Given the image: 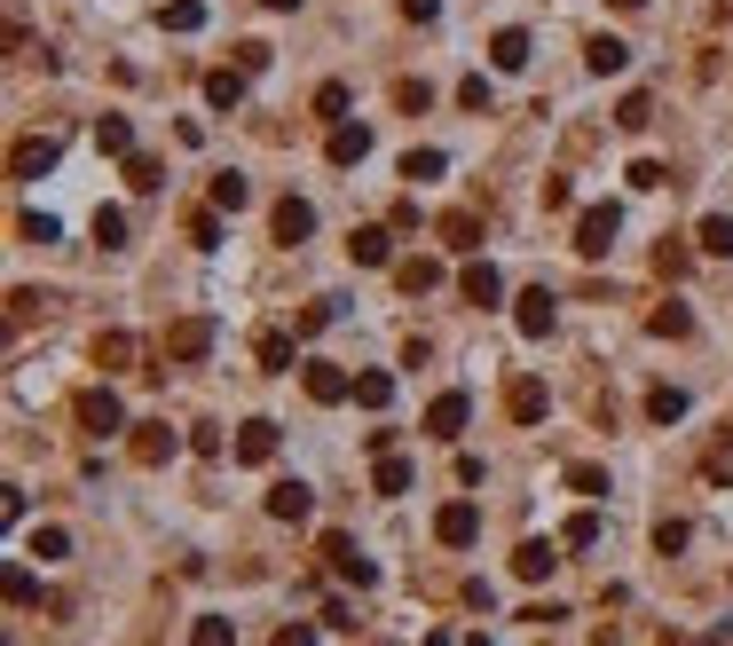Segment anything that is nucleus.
Wrapping results in <instances>:
<instances>
[{"label": "nucleus", "instance_id": "f257e3e1", "mask_svg": "<svg viewBox=\"0 0 733 646\" xmlns=\"http://www.w3.org/2000/svg\"><path fill=\"white\" fill-rule=\"evenodd\" d=\"M316 552H323V568L340 575V584H355V592H371V584H379V560H363L347 528H323V536H316Z\"/></svg>", "mask_w": 733, "mask_h": 646}, {"label": "nucleus", "instance_id": "f03ea898", "mask_svg": "<svg viewBox=\"0 0 733 646\" xmlns=\"http://www.w3.org/2000/svg\"><path fill=\"white\" fill-rule=\"evenodd\" d=\"M213 339H221L213 316H174V324H166V363H206Z\"/></svg>", "mask_w": 733, "mask_h": 646}, {"label": "nucleus", "instance_id": "7ed1b4c3", "mask_svg": "<svg viewBox=\"0 0 733 646\" xmlns=\"http://www.w3.org/2000/svg\"><path fill=\"white\" fill-rule=\"evenodd\" d=\"M615 236H623V214H615V206H584V214H576V253H584V260H608Z\"/></svg>", "mask_w": 733, "mask_h": 646}, {"label": "nucleus", "instance_id": "20e7f679", "mask_svg": "<svg viewBox=\"0 0 733 646\" xmlns=\"http://www.w3.org/2000/svg\"><path fill=\"white\" fill-rule=\"evenodd\" d=\"M300 387H308V402H355V370H340V363H323V355H308L300 363Z\"/></svg>", "mask_w": 733, "mask_h": 646}, {"label": "nucleus", "instance_id": "39448f33", "mask_svg": "<svg viewBox=\"0 0 733 646\" xmlns=\"http://www.w3.org/2000/svg\"><path fill=\"white\" fill-rule=\"evenodd\" d=\"M474 536H481V504H474V497H450L442 513H435V544H450V552H465Z\"/></svg>", "mask_w": 733, "mask_h": 646}, {"label": "nucleus", "instance_id": "423d86ee", "mask_svg": "<svg viewBox=\"0 0 733 646\" xmlns=\"http://www.w3.org/2000/svg\"><path fill=\"white\" fill-rule=\"evenodd\" d=\"M56 158H63V143H56V134H24V143L9 150V174H16V182H40Z\"/></svg>", "mask_w": 733, "mask_h": 646}, {"label": "nucleus", "instance_id": "0eeeda50", "mask_svg": "<svg viewBox=\"0 0 733 646\" xmlns=\"http://www.w3.org/2000/svg\"><path fill=\"white\" fill-rule=\"evenodd\" d=\"M465 418H474V394H465V387H450V394H435V402H426V434H435V441L465 434Z\"/></svg>", "mask_w": 733, "mask_h": 646}, {"label": "nucleus", "instance_id": "6e6552de", "mask_svg": "<svg viewBox=\"0 0 733 646\" xmlns=\"http://www.w3.org/2000/svg\"><path fill=\"white\" fill-rule=\"evenodd\" d=\"M260 504H269V521L300 528V521L316 513V489H308V482H269V497H260Z\"/></svg>", "mask_w": 733, "mask_h": 646}, {"label": "nucleus", "instance_id": "1a4fd4ad", "mask_svg": "<svg viewBox=\"0 0 733 646\" xmlns=\"http://www.w3.org/2000/svg\"><path fill=\"white\" fill-rule=\"evenodd\" d=\"M323 158H331V166H363V158H371V126H363V119H340V126L323 134Z\"/></svg>", "mask_w": 733, "mask_h": 646}, {"label": "nucleus", "instance_id": "9d476101", "mask_svg": "<svg viewBox=\"0 0 733 646\" xmlns=\"http://www.w3.org/2000/svg\"><path fill=\"white\" fill-rule=\"evenodd\" d=\"M269 229H277V245H308V236H316V206H308V197H277Z\"/></svg>", "mask_w": 733, "mask_h": 646}, {"label": "nucleus", "instance_id": "9b49d317", "mask_svg": "<svg viewBox=\"0 0 733 646\" xmlns=\"http://www.w3.org/2000/svg\"><path fill=\"white\" fill-rule=\"evenodd\" d=\"M72 411H80V426H87V434H119V426H126V411H119V394H111V387H87V394L72 402Z\"/></svg>", "mask_w": 733, "mask_h": 646}, {"label": "nucleus", "instance_id": "f8f14e48", "mask_svg": "<svg viewBox=\"0 0 733 646\" xmlns=\"http://www.w3.org/2000/svg\"><path fill=\"white\" fill-rule=\"evenodd\" d=\"M513 324H521L528 339H545V331L560 324V300H552L545 284H537V292H521V300H513Z\"/></svg>", "mask_w": 733, "mask_h": 646}, {"label": "nucleus", "instance_id": "ddd939ff", "mask_svg": "<svg viewBox=\"0 0 733 646\" xmlns=\"http://www.w3.org/2000/svg\"><path fill=\"white\" fill-rule=\"evenodd\" d=\"M457 292L474 300V308H497V300H505V277H497L489 260H465V268H457Z\"/></svg>", "mask_w": 733, "mask_h": 646}, {"label": "nucleus", "instance_id": "4468645a", "mask_svg": "<svg viewBox=\"0 0 733 646\" xmlns=\"http://www.w3.org/2000/svg\"><path fill=\"white\" fill-rule=\"evenodd\" d=\"M126 458H135V465H166V458H174V434H166V418H143L135 441H126Z\"/></svg>", "mask_w": 733, "mask_h": 646}, {"label": "nucleus", "instance_id": "2eb2a0df", "mask_svg": "<svg viewBox=\"0 0 733 646\" xmlns=\"http://www.w3.org/2000/svg\"><path fill=\"white\" fill-rule=\"evenodd\" d=\"M347 260L355 268H394V229H355L347 236Z\"/></svg>", "mask_w": 733, "mask_h": 646}, {"label": "nucleus", "instance_id": "dca6fc26", "mask_svg": "<svg viewBox=\"0 0 733 646\" xmlns=\"http://www.w3.org/2000/svg\"><path fill=\"white\" fill-rule=\"evenodd\" d=\"M277 441H284L277 418H245V426H237V458H245V465H269V458H277Z\"/></svg>", "mask_w": 733, "mask_h": 646}, {"label": "nucleus", "instance_id": "f3484780", "mask_svg": "<svg viewBox=\"0 0 733 646\" xmlns=\"http://www.w3.org/2000/svg\"><path fill=\"white\" fill-rule=\"evenodd\" d=\"M442 277H450V268H442L435 253H418V260H394V292H411V300H418V292H435Z\"/></svg>", "mask_w": 733, "mask_h": 646}, {"label": "nucleus", "instance_id": "a211bd4d", "mask_svg": "<svg viewBox=\"0 0 733 646\" xmlns=\"http://www.w3.org/2000/svg\"><path fill=\"white\" fill-rule=\"evenodd\" d=\"M560 552H569V544H552V536H528L521 552H513V575H528V584H537V575H552V568H560Z\"/></svg>", "mask_w": 733, "mask_h": 646}, {"label": "nucleus", "instance_id": "6ab92c4d", "mask_svg": "<svg viewBox=\"0 0 733 646\" xmlns=\"http://www.w3.org/2000/svg\"><path fill=\"white\" fill-rule=\"evenodd\" d=\"M584 72H591V80H615V72H631V48L615 40V32H599V40L584 48Z\"/></svg>", "mask_w": 733, "mask_h": 646}, {"label": "nucleus", "instance_id": "aec40b11", "mask_svg": "<svg viewBox=\"0 0 733 646\" xmlns=\"http://www.w3.org/2000/svg\"><path fill=\"white\" fill-rule=\"evenodd\" d=\"M135 331H95V370H135Z\"/></svg>", "mask_w": 733, "mask_h": 646}, {"label": "nucleus", "instance_id": "412c9836", "mask_svg": "<svg viewBox=\"0 0 733 646\" xmlns=\"http://www.w3.org/2000/svg\"><path fill=\"white\" fill-rule=\"evenodd\" d=\"M435 236H442V245H457V253H474V245H481V214H474V206H457V214L435 221Z\"/></svg>", "mask_w": 733, "mask_h": 646}, {"label": "nucleus", "instance_id": "4be33fe9", "mask_svg": "<svg viewBox=\"0 0 733 646\" xmlns=\"http://www.w3.org/2000/svg\"><path fill=\"white\" fill-rule=\"evenodd\" d=\"M505 411H513V426H537V418H545V387H537V379H513V387H505Z\"/></svg>", "mask_w": 733, "mask_h": 646}, {"label": "nucleus", "instance_id": "5701e85b", "mask_svg": "<svg viewBox=\"0 0 733 646\" xmlns=\"http://www.w3.org/2000/svg\"><path fill=\"white\" fill-rule=\"evenodd\" d=\"M95 150H103V158H135V126H126L119 111H111V119H95Z\"/></svg>", "mask_w": 733, "mask_h": 646}, {"label": "nucleus", "instance_id": "b1692460", "mask_svg": "<svg viewBox=\"0 0 733 646\" xmlns=\"http://www.w3.org/2000/svg\"><path fill=\"white\" fill-rule=\"evenodd\" d=\"M489 63H497V72H521V63H528V32H521V24H505V32L489 40Z\"/></svg>", "mask_w": 733, "mask_h": 646}, {"label": "nucleus", "instance_id": "393cba45", "mask_svg": "<svg viewBox=\"0 0 733 646\" xmlns=\"http://www.w3.org/2000/svg\"><path fill=\"white\" fill-rule=\"evenodd\" d=\"M206 190H213V214H245V206H253V182H245V174H213Z\"/></svg>", "mask_w": 733, "mask_h": 646}, {"label": "nucleus", "instance_id": "a878e982", "mask_svg": "<svg viewBox=\"0 0 733 646\" xmlns=\"http://www.w3.org/2000/svg\"><path fill=\"white\" fill-rule=\"evenodd\" d=\"M694 245H703L710 260H733V214H710L703 229H694Z\"/></svg>", "mask_w": 733, "mask_h": 646}, {"label": "nucleus", "instance_id": "bb28decb", "mask_svg": "<svg viewBox=\"0 0 733 646\" xmlns=\"http://www.w3.org/2000/svg\"><path fill=\"white\" fill-rule=\"evenodd\" d=\"M371 482H379V497H403V489H411V482H418V465H411V458H394V450H387V458H379V473H371Z\"/></svg>", "mask_w": 733, "mask_h": 646}, {"label": "nucleus", "instance_id": "cd10ccee", "mask_svg": "<svg viewBox=\"0 0 733 646\" xmlns=\"http://www.w3.org/2000/svg\"><path fill=\"white\" fill-rule=\"evenodd\" d=\"M206 103L213 111H237L245 103V72H206Z\"/></svg>", "mask_w": 733, "mask_h": 646}, {"label": "nucleus", "instance_id": "c85d7f7f", "mask_svg": "<svg viewBox=\"0 0 733 646\" xmlns=\"http://www.w3.org/2000/svg\"><path fill=\"white\" fill-rule=\"evenodd\" d=\"M292 339H300V331H260V339H253L260 370H292Z\"/></svg>", "mask_w": 733, "mask_h": 646}, {"label": "nucleus", "instance_id": "c756f323", "mask_svg": "<svg viewBox=\"0 0 733 646\" xmlns=\"http://www.w3.org/2000/svg\"><path fill=\"white\" fill-rule=\"evenodd\" d=\"M158 24H166V32H206V0H166Z\"/></svg>", "mask_w": 733, "mask_h": 646}, {"label": "nucleus", "instance_id": "7c9ffc66", "mask_svg": "<svg viewBox=\"0 0 733 646\" xmlns=\"http://www.w3.org/2000/svg\"><path fill=\"white\" fill-rule=\"evenodd\" d=\"M355 402H363V411H387V402H394V379H387V370H355Z\"/></svg>", "mask_w": 733, "mask_h": 646}, {"label": "nucleus", "instance_id": "2f4dec72", "mask_svg": "<svg viewBox=\"0 0 733 646\" xmlns=\"http://www.w3.org/2000/svg\"><path fill=\"white\" fill-rule=\"evenodd\" d=\"M647 331H655V339H686V331H694V316L679 308V300H662V308L647 316Z\"/></svg>", "mask_w": 733, "mask_h": 646}, {"label": "nucleus", "instance_id": "473e14b6", "mask_svg": "<svg viewBox=\"0 0 733 646\" xmlns=\"http://www.w3.org/2000/svg\"><path fill=\"white\" fill-rule=\"evenodd\" d=\"M190 646H237V623H229V615H197V623H190Z\"/></svg>", "mask_w": 733, "mask_h": 646}, {"label": "nucleus", "instance_id": "72a5a7b5", "mask_svg": "<svg viewBox=\"0 0 733 646\" xmlns=\"http://www.w3.org/2000/svg\"><path fill=\"white\" fill-rule=\"evenodd\" d=\"M347 103H355V95H347V80H323V87H316V119H331V126H340V119H347Z\"/></svg>", "mask_w": 733, "mask_h": 646}, {"label": "nucleus", "instance_id": "f704fd0d", "mask_svg": "<svg viewBox=\"0 0 733 646\" xmlns=\"http://www.w3.org/2000/svg\"><path fill=\"white\" fill-rule=\"evenodd\" d=\"M647 418H655V426H679V418H686V394H679V387H655V394H647Z\"/></svg>", "mask_w": 733, "mask_h": 646}, {"label": "nucleus", "instance_id": "c9c22d12", "mask_svg": "<svg viewBox=\"0 0 733 646\" xmlns=\"http://www.w3.org/2000/svg\"><path fill=\"white\" fill-rule=\"evenodd\" d=\"M615 126H623V134L655 126V95H623V103H615Z\"/></svg>", "mask_w": 733, "mask_h": 646}, {"label": "nucleus", "instance_id": "e433bc0d", "mask_svg": "<svg viewBox=\"0 0 733 646\" xmlns=\"http://www.w3.org/2000/svg\"><path fill=\"white\" fill-rule=\"evenodd\" d=\"M119 166H126V190H166V166H158V158L135 150V158H119Z\"/></svg>", "mask_w": 733, "mask_h": 646}, {"label": "nucleus", "instance_id": "4c0bfd02", "mask_svg": "<svg viewBox=\"0 0 733 646\" xmlns=\"http://www.w3.org/2000/svg\"><path fill=\"white\" fill-rule=\"evenodd\" d=\"M623 182H631V190H671V166H662V158H631Z\"/></svg>", "mask_w": 733, "mask_h": 646}, {"label": "nucleus", "instance_id": "58836bf2", "mask_svg": "<svg viewBox=\"0 0 733 646\" xmlns=\"http://www.w3.org/2000/svg\"><path fill=\"white\" fill-rule=\"evenodd\" d=\"M435 174H450L442 150H411V158H403V182H435Z\"/></svg>", "mask_w": 733, "mask_h": 646}, {"label": "nucleus", "instance_id": "ea45409f", "mask_svg": "<svg viewBox=\"0 0 733 646\" xmlns=\"http://www.w3.org/2000/svg\"><path fill=\"white\" fill-rule=\"evenodd\" d=\"M182 236H190L197 253H213V245H221V214H190V221H182Z\"/></svg>", "mask_w": 733, "mask_h": 646}, {"label": "nucleus", "instance_id": "a19ab883", "mask_svg": "<svg viewBox=\"0 0 733 646\" xmlns=\"http://www.w3.org/2000/svg\"><path fill=\"white\" fill-rule=\"evenodd\" d=\"M95 245H103V253H119V245H126V214H119V206L95 214Z\"/></svg>", "mask_w": 733, "mask_h": 646}, {"label": "nucleus", "instance_id": "79ce46f5", "mask_svg": "<svg viewBox=\"0 0 733 646\" xmlns=\"http://www.w3.org/2000/svg\"><path fill=\"white\" fill-rule=\"evenodd\" d=\"M72 552V528H32V560H63Z\"/></svg>", "mask_w": 733, "mask_h": 646}, {"label": "nucleus", "instance_id": "37998d69", "mask_svg": "<svg viewBox=\"0 0 733 646\" xmlns=\"http://www.w3.org/2000/svg\"><path fill=\"white\" fill-rule=\"evenodd\" d=\"M560 544H569V552H591V544H599V513H576L569 528H560Z\"/></svg>", "mask_w": 733, "mask_h": 646}, {"label": "nucleus", "instance_id": "c03bdc74", "mask_svg": "<svg viewBox=\"0 0 733 646\" xmlns=\"http://www.w3.org/2000/svg\"><path fill=\"white\" fill-rule=\"evenodd\" d=\"M686 260H694V253L679 245V236H662V253H655V277H671V284H679V277H686Z\"/></svg>", "mask_w": 733, "mask_h": 646}, {"label": "nucleus", "instance_id": "a18cd8bd", "mask_svg": "<svg viewBox=\"0 0 733 646\" xmlns=\"http://www.w3.org/2000/svg\"><path fill=\"white\" fill-rule=\"evenodd\" d=\"M331 316H340V300H308V308H300V324H292V331H300V339H316V331H323Z\"/></svg>", "mask_w": 733, "mask_h": 646}, {"label": "nucleus", "instance_id": "49530a36", "mask_svg": "<svg viewBox=\"0 0 733 646\" xmlns=\"http://www.w3.org/2000/svg\"><path fill=\"white\" fill-rule=\"evenodd\" d=\"M489 103H497V87H489L481 72H474V80H457V111H489Z\"/></svg>", "mask_w": 733, "mask_h": 646}, {"label": "nucleus", "instance_id": "de8ad7c7", "mask_svg": "<svg viewBox=\"0 0 733 646\" xmlns=\"http://www.w3.org/2000/svg\"><path fill=\"white\" fill-rule=\"evenodd\" d=\"M16 236H24V245H56V214H40V206H32V214L16 221Z\"/></svg>", "mask_w": 733, "mask_h": 646}, {"label": "nucleus", "instance_id": "09e8293b", "mask_svg": "<svg viewBox=\"0 0 733 646\" xmlns=\"http://www.w3.org/2000/svg\"><path fill=\"white\" fill-rule=\"evenodd\" d=\"M0 592H9V607H32V599H40V584H32L24 568H0Z\"/></svg>", "mask_w": 733, "mask_h": 646}, {"label": "nucleus", "instance_id": "8fccbe9b", "mask_svg": "<svg viewBox=\"0 0 733 646\" xmlns=\"http://www.w3.org/2000/svg\"><path fill=\"white\" fill-rule=\"evenodd\" d=\"M269 63H277V48H269V40H245V48H237V72H245V80H260Z\"/></svg>", "mask_w": 733, "mask_h": 646}, {"label": "nucleus", "instance_id": "3c124183", "mask_svg": "<svg viewBox=\"0 0 733 646\" xmlns=\"http://www.w3.org/2000/svg\"><path fill=\"white\" fill-rule=\"evenodd\" d=\"M569 489L576 497H608V473H599V465H569Z\"/></svg>", "mask_w": 733, "mask_h": 646}, {"label": "nucleus", "instance_id": "603ef678", "mask_svg": "<svg viewBox=\"0 0 733 646\" xmlns=\"http://www.w3.org/2000/svg\"><path fill=\"white\" fill-rule=\"evenodd\" d=\"M394 103H403V111H426V103H435V87H426V80H394Z\"/></svg>", "mask_w": 733, "mask_h": 646}, {"label": "nucleus", "instance_id": "864d4df0", "mask_svg": "<svg viewBox=\"0 0 733 646\" xmlns=\"http://www.w3.org/2000/svg\"><path fill=\"white\" fill-rule=\"evenodd\" d=\"M686 536H694L686 521H662V528H655V552H662V560H671V552H686Z\"/></svg>", "mask_w": 733, "mask_h": 646}, {"label": "nucleus", "instance_id": "5fc2aeb1", "mask_svg": "<svg viewBox=\"0 0 733 646\" xmlns=\"http://www.w3.org/2000/svg\"><path fill=\"white\" fill-rule=\"evenodd\" d=\"M40 308H48V300H40V292H24V284L9 292V324H32V316H40Z\"/></svg>", "mask_w": 733, "mask_h": 646}, {"label": "nucleus", "instance_id": "6e6d98bb", "mask_svg": "<svg viewBox=\"0 0 733 646\" xmlns=\"http://www.w3.org/2000/svg\"><path fill=\"white\" fill-rule=\"evenodd\" d=\"M569 206H576V190L560 182V174H545V214H569Z\"/></svg>", "mask_w": 733, "mask_h": 646}, {"label": "nucleus", "instance_id": "4d7b16f0", "mask_svg": "<svg viewBox=\"0 0 733 646\" xmlns=\"http://www.w3.org/2000/svg\"><path fill=\"white\" fill-rule=\"evenodd\" d=\"M190 450L197 458H221V426H190Z\"/></svg>", "mask_w": 733, "mask_h": 646}, {"label": "nucleus", "instance_id": "13d9d810", "mask_svg": "<svg viewBox=\"0 0 733 646\" xmlns=\"http://www.w3.org/2000/svg\"><path fill=\"white\" fill-rule=\"evenodd\" d=\"M269 646H316V623H284V631H277Z\"/></svg>", "mask_w": 733, "mask_h": 646}, {"label": "nucleus", "instance_id": "bf43d9fd", "mask_svg": "<svg viewBox=\"0 0 733 646\" xmlns=\"http://www.w3.org/2000/svg\"><path fill=\"white\" fill-rule=\"evenodd\" d=\"M403 16H411V24H435V16H442V0H403Z\"/></svg>", "mask_w": 733, "mask_h": 646}, {"label": "nucleus", "instance_id": "052dcab7", "mask_svg": "<svg viewBox=\"0 0 733 646\" xmlns=\"http://www.w3.org/2000/svg\"><path fill=\"white\" fill-rule=\"evenodd\" d=\"M260 9H269V16H292V9H300V0H260Z\"/></svg>", "mask_w": 733, "mask_h": 646}, {"label": "nucleus", "instance_id": "680f3d73", "mask_svg": "<svg viewBox=\"0 0 733 646\" xmlns=\"http://www.w3.org/2000/svg\"><path fill=\"white\" fill-rule=\"evenodd\" d=\"M426 646H457V638H450V631H435V638H426Z\"/></svg>", "mask_w": 733, "mask_h": 646}, {"label": "nucleus", "instance_id": "e2e57ef3", "mask_svg": "<svg viewBox=\"0 0 733 646\" xmlns=\"http://www.w3.org/2000/svg\"><path fill=\"white\" fill-rule=\"evenodd\" d=\"M615 9H623V16H631V9H647V0H615Z\"/></svg>", "mask_w": 733, "mask_h": 646}]
</instances>
